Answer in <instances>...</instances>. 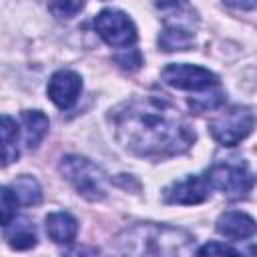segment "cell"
Segmentation results:
<instances>
[{"label":"cell","mask_w":257,"mask_h":257,"mask_svg":"<svg viewBox=\"0 0 257 257\" xmlns=\"http://www.w3.org/2000/svg\"><path fill=\"white\" fill-rule=\"evenodd\" d=\"M213 88H215V86L209 88V94L203 90L205 94L191 98V100H189L191 108L197 110V112H207V110H215V108H219V106L223 104V100H225V94H223V90H219V88L213 90Z\"/></svg>","instance_id":"e0dca14e"},{"label":"cell","mask_w":257,"mask_h":257,"mask_svg":"<svg viewBox=\"0 0 257 257\" xmlns=\"http://www.w3.org/2000/svg\"><path fill=\"white\" fill-rule=\"evenodd\" d=\"M18 199L10 187H0V227H6L18 211Z\"/></svg>","instance_id":"2e32d148"},{"label":"cell","mask_w":257,"mask_h":257,"mask_svg":"<svg viewBox=\"0 0 257 257\" xmlns=\"http://www.w3.org/2000/svg\"><path fill=\"white\" fill-rule=\"evenodd\" d=\"M253 124L255 116L249 106H231L209 122V131L219 145L235 147L251 135Z\"/></svg>","instance_id":"277c9868"},{"label":"cell","mask_w":257,"mask_h":257,"mask_svg":"<svg viewBox=\"0 0 257 257\" xmlns=\"http://www.w3.org/2000/svg\"><path fill=\"white\" fill-rule=\"evenodd\" d=\"M10 189L14 191L18 203H20V205H26V207L38 205L40 199H42L40 183H38L34 177H30V175H20V177H16V181L10 185Z\"/></svg>","instance_id":"9a60e30c"},{"label":"cell","mask_w":257,"mask_h":257,"mask_svg":"<svg viewBox=\"0 0 257 257\" xmlns=\"http://www.w3.org/2000/svg\"><path fill=\"white\" fill-rule=\"evenodd\" d=\"M155 4H157V8L163 10L165 14L175 12V10H183V8L189 6L187 0H155Z\"/></svg>","instance_id":"ffe728a7"},{"label":"cell","mask_w":257,"mask_h":257,"mask_svg":"<svg viewBox=\"0 0 257 257\" xmlns=\"http://www.w3.org/2000/svg\"><path fill=\"white\" fill-rule=\"evenodd\" d=\"M58 171L80 197L88 201H102L106 197V175L90 159L80 155H66L60 159Z\"/></svg>","instance_id":"3957f363"},{"label":"cell","mask_w":257,"mask_h":257,"mask_svg":"<svg viewBox=\"0 0 257 257\" xmlns=\"http://www.w3.org/2000/svg\"><path fill=\"white\" fill-rule=\"evenodd\" d=\"M205 179L211 189L221 191L227 199L233 201L245 199L253 187V177L245 163H217L207 171Z\"/></svg>","instance_id":"5b68a950"},{"label":"cell","mask_w":257,"mask_h":257,"mask_svg":"<svg viewBox=\"0 0 257 257\" xmlns=\"http://www.w3.org/2000/svg\"><path fill=\"white\" fill-rule=\"evenodd\" d=\"M114 245L120 253L137 257H179L195 253V237L181 227L165 223H133L114 237Z\"/></svg>","instance_id":"7a4b0ae2"},{"label":"cell","mask_w":257,"mask_h":257,"mask_svg":"<svg viewBox=\"0 0 257 257\" xmlns=\"http://www.w3.org/2000/svg\"><path fill=\"white\" fill-rule=\"evenodd\" d=\"M80 90H82V78L78 72L74 70H68V68H62V70H56L48 84H46V94L48 98L58 106V108H70L78 96H80Z\"/></svg>","instance_id":"9c48e42d"},{"label":"cell","mask_w":257,"mask_h":257,"mask_svg":"<svg viewBox=\"0 0 257 257\" xmlns=\"http://www.w3.org/2000/svg\"><path fill=\"white\" fill-rule=\"evenodd\" d=\"M20 120H22L24 145L28 149H36L48 133V126H50L48 116L42 110H24L20 114Z\"/></svg>","instance_id":"4fadbf2b"},{"label":"cell","mask_w":257,"mask_h":257,"mask_svg":"<svg viewBox=\"0 0 257 257\" xmlns=\"http://www.w3.org/2000/svg\"><path fill=\"white\" fill-rule=\"evenodd\" d=\"M161 78L165 84L179 88V90H191V92H203L211 86H217V76L199 64H187V62H171L161 70Z\"/></svg>","instance_id":"52a82bcc"},{"label":"cell","mask_w":257,"mask_h":257,"mask_svg":"<svg viewBox=\"0 0 257 257\" xmlns=\"http://www.w3.org/2000/svg\"><path fill=\"white\" fill-rule=\"evenodd\" d=\"M217 233L229 241H245L255 235V221L247 213L227 211L217 219Z\"/></svg>","instance_id":"30bf717a"},{"label":"cell","mask_w":257,"mask_h":257,"mask_svg":"<svg viewBox=\"0 0 257 257\" xmlns=\"http://www.w3.org/2000/svg\"><path fill=\"white\" fill-rule=\"evenodd\" d=\"M18 157H20L18 122L8 114H0V167L12 165Z\"/></svg>","instance_id":"7c38bea8"},{"label":"cell","mask_w":257,"mask_h":257,"mask_svg":"<svg viewBox=\"0 0 257 257\" xmlns=\"http://www.w3.org/2000/svg\"><path fill=\"white\" fill-rule=\"evenodd\" d=\"M44 227H46L48 239L58 243V245L72 243L76 239V233H78V221L66 211L48 213L44 219Z\"/></svg>","instance_id":"8fae6325"},{"label":"cell","mask_w":257,"mask_h":257,"mask_svg":"<svg viewBox=\"0 0 257 257\" xmlns=\"http://www.w3.org/2000/svg\"><path fill=\"white\" fill-rule=\"evenodd\" d=\"M48 8L56 18H72L84 8V0H50Z\"/></svg>","instance_id":"ac0fdd59"},{"label":"cell","mask_w":257,"mask_h":257,"mask_svg":"<svg viewBox=\"0 0 257 257\" xmlns=\"http://www.w3.org/2000/svg\"><path fill=\"white\" fill-rule=\"evenodd\" d=\"M116 143L141 159L163 161L187 153L195 131L183 112L163 96H135L108 114Z\"/></svg>","instance_id":"6da1fadb"},{"label":"cell","mask_w":257,"mask_h":257,"mask_svg":"<svg viewBox=\"0 0 257 257\" xmlns=\"http://www.w3.org/2000/svg\"><path fill=\"white\" fill-rule=\"evenodd\" d=\"M6 243L16 249V251H24V249H30L36 245V231L32 227V223L28 219H12L8 225H6Z\"/></svg>","instance_id":"5bb4252c"},{"label":"cell","mask_w":257,"mask_h":257,"mask_svg":"<svg viewBox=\"0 0 257 257\" xmlns=\"http://www.w3.org/2000/svg\"><path fill=\"white\" fill-rule=\"evenodd\" d=\"M94 28L98 36L112 48H128L137 42V26L124 14L116 8H104L94 18Z\"/></svg>","instance_id":"8992f818"},{"label":"cell","mask_w":257,"mask_h":257,"mask_svg":"<svg viewBox=\"0 0 257 257\" xmlns=\"http://www.w3.org/2000/svg\"><path fill=\"white\" fill-rule=\"evenodd\" d=\"M199 255H239L233 247H229L227 243H219V241H211L207 245H203L201 249H197Z\"/></svg>","instance_id":"d6986e66"},{"label":"cell","mask_w":257,"mask_h":257,"mask_svg":"<svg viewBox=\"0 0 257 257\" xmlns=\"http://www.w3.org/2000/svg\"><path fill=\"white\" fill-rule=\"evenodd\" d=\"M211 187L201 175H187L179 181H173L165 191L163 199L169 205H199L209 199Z\"/></svg>","instance_id":"ba28073f"}]
</instances>
